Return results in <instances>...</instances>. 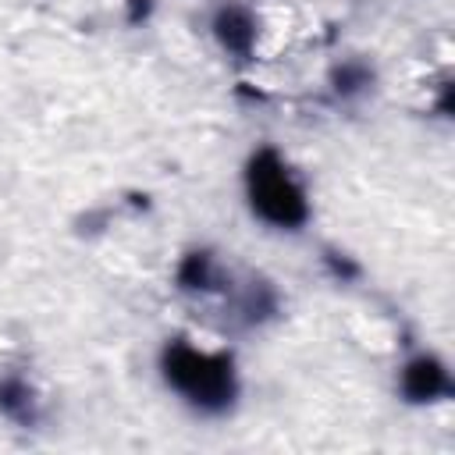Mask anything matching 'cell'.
<instances>
[{
    "mask_svg": "<svg viewBox=\"0 0 455 455\" xmlns=\"http://www.w3.org/2000/svg\"><path fill=\"white\" fill-rule=\"evenodd\" d=\"M164 380L203 416H220L238 398V377L228 352H199L188 341H171L160 352Z\"/></svg>",
    "mask_w": 455,
    "mask_h": 455,
    "instance_id": "obj_1",
    "label": "cell"
},
{
    "mask_svg": "<svg viewBox=\"0 0 455 455\" xmlns=\"http://www.w3.org/2000/svg\"><path fill=\"white\" fill-rule=\"evenodd\" d=\"M245 196L259 220L281 231H295L309 220V203L302 185L291 178L288 164L277 156V149L263 146L245 164Z\"/></svg>",
    "mask_w": 455,
    "mask_h": 455,
    "instance_id": "obj_2",
    "label": "cell"
},
{
    "mask_svg": "<svg viewBox=\"0 0 455 455\" xmlns=\"http://www.w3.org/2000/svg\"><path fill=\"white\" fill-rule=\"evenodd\" d=\"M402 398L412 402V405H423V402H437V398H448L451 395V377H448V366L437 359V355H416L402 366Z\"/></svg>",
    "mask_w": 455,
    "mask_h": 455,
    "instance_id": "obj_3",
    "label": "cell"
},
{
    "mask_svg": "<svg viewBox=\"0 0 455 455\" xmlns=\"http://www.w3.org/2000/svg\"><path fill=\"white\" fill-rule=\"evenodd\" d=\"M210 28H213V39L220 43V50L238 57V60H245L252 53V46H256V18H252L249 7H242L235 0H228V4H220L213 11V25Z\"/></svg>",
    "mask_w": 455,
    "mask_h": 455,
    "instance_id": "obj_4",
    "label": "cell"
},
{
    "mask_svg": "<svg viewBox=\"0 0 455 455\" xmlns=\"http://www.w3.org/2000/svg\"><path fill=\"white\" fill-rule=\"evenodd\" d=\"M0 416L14 419L21 427L39 423V398H36V387L25 377H18V373L0 377Z\"/></svg>",
    "mask_w": 455,
    "mask_h": 455,
    "instance_id": "obj_5",
    "label": "cell"
},
{
    "mask_svg": "<svg viewBox=\"0 0 455 455\" xmlns=\"http://www.w3.org/2000/svg\"><path fill=\"white\" fill-rule=\"evenodd\" d=\"M178 288L181 291H220V288H228V277L217 267V259L199 249L178 263Z\"/></svg>",
    "mask_w": 455,
    "mask_h": 455,
    "instance_id": "obj_6",
    "label": "cell"
},
{
    "mask_svg": "<svg viewBox=\"0 0 455 455\" xmlns=\"http://www.w3.org/2000/svg\"><path fill=\"white\" fill-rule=\"evenodd\" d=\"M277 313V295L267 281H249L238 295H235V316L245 323V327H256L263 320H270Z\"/></svg>",
    "mask_w": 455,
    "mask_h": 455,
    "instance_id": "obj_7",
    "label": "cell"
},
{
    "mask_svg": "<svg viewBox=\"0 0 455 455\" xmlns=\"http://www.w3.org/2000/svg\"><path fill=\"white\" fill-rule=\"evenodd\" d=\"M373 82V71L363 64V60H345L341 68H334V75H331V85H334V92L338 96H355V92H363L366 85Z\"/></svg>",
    "mask_w": 455,
    "mask_h": 455,
    "instance_id": "obj_8",
    "label": "cell"
},
{
    "mask_svg": "<svg viewBox=\"0 0 455 455\" xmlns=\"http://www.w3.org/2000/svg\"><path fill=\"white\" fill-rule=\"evenodd\" d=\"M323 259H327V267L334 270V277H341V281H352V277L359 274V267H355L352 259H345V256H338V252H327Z\"/></svg>",
    "mask_w": 455,
    "mask_h": 455,
    "instance_id": "obj_9",
    "label": "cell"
},
{
    "mask_svg": "<svg viewBox=\"0 0 455 455\" xmlns=\"http://www.w3.org/2000/svg\"><path fill=\"white\" fill-rule=\"evenodd\" d=\"M149 14V0H132V11H128V21H139Z\"/></svg>",
    "mask_w": 455,
    "mask_h": 455,
    "instance_id": "obj_10",
    "label": "cell"
}]
</instances>
